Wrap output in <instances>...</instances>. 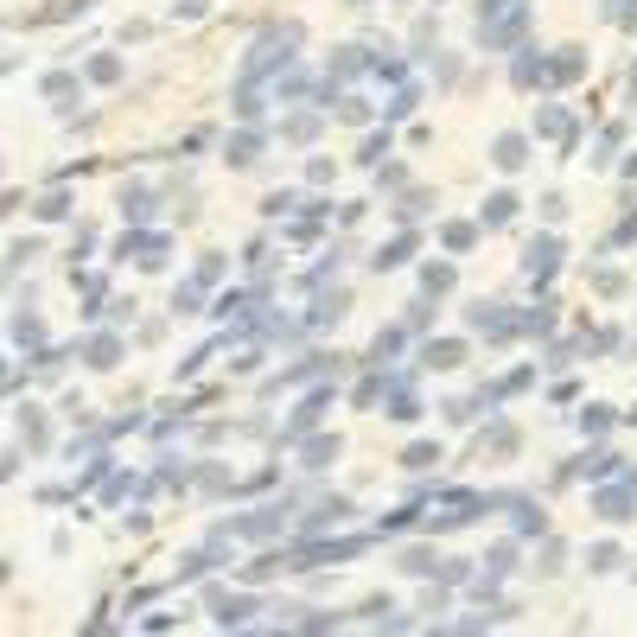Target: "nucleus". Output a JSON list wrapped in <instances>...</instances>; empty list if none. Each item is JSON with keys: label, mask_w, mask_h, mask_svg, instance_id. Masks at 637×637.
<instances>
[{"label": "nucleus", "mask_w": 637, "mask_h": 637, "mask_svg": "<svg viewBox=\"0 0 637 637\" xmlns=\"http://www.w3.org/2000/svg\"><path fill=\"white\" fill-rule=\"evenodd\" d=\"M421 287L427 294H453V268H421Z\"/></svg>", "instance_id": "nucleus-5"}, {"label": "nucleus", "mask_w": 637, "mask_h": 637, "mask_svg": "<svg viewBox=\"0 0 637 637\" xmlns=\"http://www.w3.org/2000/svg\"><path fill=\"white\" fill-rule=\"evenodd\" d=\"M421 357H427V364H459V357H466V344L440 338V344H421Z\"/></svg>", "instance_id": "nucleus-4"}, {"label": "nucleus", "mask_w": 637, "mask_h": 637, "mask_svg": "<svg viewBox=\"0 0 637 637\" xmlns=\"http://www.w3.org/2000/svg\"><path fill=\"white\" fill-rule=\"evenodd\" d=\"M491 160L504 166V172H516L529 160V134H497V147H491Z\"/></svg>", "instance_id": "nucleus-1"}, {"label": "nucleus", "mask_w": 637, "mask_h": 637, "mask_svg": "<svg viewBox=\"0 0 637 637\" xmlns=\"http://www.w3.org/2000/svg\"><path fill=\"white\" fill-rule=\"evenodd\" d=\"M64 211H71V198H64V192H51V198L39 204V217H64Z\"/></svg>", "instance_id": "nucleus-9"}, {"label": "nucleus", "mask_w": 637, "mask_h": 637, "mask_svg": "<svg viewBox=\"0 0 637 637\" xmlns=\"http://www.w3.org/2000/svg\"><path fill=\"white\" fill-rule=\"evenodd\" d=\"M90 77H96V83H115V77H122V58H96Z\"/></svg>", "instance_id": "nucleus-7"}, {"label": "nucleus", "mask_w": 637, "mask_h": 637, "mask_svg": "<svg viewBox=\"0 0 637 637\" xmlns=\"http://www.w3.org/2000/svg\"><path fill=\"white\" fill-rule=\"evenodd\" d=\"M115 351H122V338H90V364H115Z\"/></svg>", "instance_id": "nucleus-6"}, {"label": "nucleus", "mask_w": 637, "mask_h": 637, "mask_svg": "<svg viewBox=\"0 0 637 637\" xmlns=\"http://www.w3.org/2000/svg\"><path fill=\"white\" fill-rule=\"evenodd\" d=\"M408 249H415V236H395L389 249H376V255H370V268H376V274H383V268H402V262H408Z\"/></svg>", "instance_id": "nucleus-3"}, {"label": "nucleus", "mask_w": 637, "mask_h": 637, "mask_svg": "<svg viewBox=\"0 0 637 637\" xmlns=\"http://www.w3.org/2000/svg\"><path fill=\"white\" fill-rule=\"evenodd\" d=\"M510 217H516V192H491L485 211H478V223H485V230H504Z\"/></svg>", "instance_id": "nucleus-2"}, {"label": "nucleus", "mask_w": 637, "mask_h": 637, "mask_svg": "<svg viewBox=\"0 0 637 637\" xmlns=\"http://www.w3.org/2000/svg\"><path fill=\"white\" fill-rule=\"evenodd\" d=\"M383 153H389V128H383V134H370V141H364V166H376Z\"/></svg>", "instance_id": "nucleus-8"}]
</instances>
